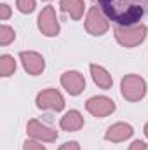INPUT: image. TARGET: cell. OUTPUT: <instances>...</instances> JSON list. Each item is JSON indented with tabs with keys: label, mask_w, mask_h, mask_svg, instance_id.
Masks as SVG:
<instances>
[{
	"label": "cell",
	"mask_w": 148,
	"mask_h": 150,
	"mask_svg": "<svg viewBox=\"0 0 148 150\" xmlns=\"http://www.w3.org/2000/svg\"><path fill=\"white\" fill-rule=\"evenodd\" d=\"M101 12L118 26L140 25L148 14V0H96Z\"/></svg>",
	"instance_id": "6da1fadb"
},
{
	"label": "cell",
	"mask_w": 148,
	"mask_h": 150,
	"mask_svg": "<svg viewBox=\"0 0 148 150\" xmlns=\"http://www.w3.org/2000/svg\"><path fill=\"white\" fill-rule=\"evenodd\" d=\"M148 28L145 25H132V26H117L113 30L115 40L127 49H132L136 45H140L145 38H147Z\"/></svg>",
	"instance_id": "7a4b0ae2"
},
{
	"label": "cell",
	"mask_w": 148,
	"mask_h": 150,
	"mask_svg": "<svg viewBox=\"0 0 148 150\" xmlns=\"http://www.w3.org/2000/svg\"><path fill=\"white\" fill-rule=\"evenodd\" d=\"M120 93L127 101H140L147 94V82L141 75L129 74L120 82Z\"/></svg>",
	"instance_id": "3957f363"
},
{
	"label": "cell",
	"mask_w": 148,
	"mask_h": 150,
	"mask_svg": "<svg viewBox=\"0 0 148 150\" xmlns=\"http://www.w3.org/2000/svg\"><path fill=\"white\" fill-rule=\"evenodd\" d=\"M108 28H110L108 18L101 12V9L99 7H91V11L87 12V18H85L87 33H91L94 37H101L108 32Z\"/></svg>",
	"instance_id": "277c9868"
},
{
	"label": "cell",
	"mask_w": 148,
	"mask_h": 150,
	"mask_svg": "<svg viewBox=\"0 0 148 150\" xmlns=\"http://www.w3.org/2000/svg\"><path fill=\"white\" fill-rule=\"evenodd\" d=\"M37 107L40 110H52V112H61L65 108V98L58 89H44L37 94Z\"/></svg>",
	"instance_id": "5b68a950"
},
{
	"label": "cell",
	"mask_w": 148,
	"mask_h": 150,
	"mask_svg": "<svg viewBox=\"0 0 148 150\" xmlns=\"http://www.w3.org/2000/svg\"><path fill=\"white\" fill-rule=\"evenodd\" d=\"M38 30L45 35V37H56L59 35V21L56 16V11L52 5H47L42 9V12L38 14L37 19Z\"/></svg>",
	"instance_id": "8992f818"
},
{
	"label": "cell",
	"mask_w": 148,
	"mask_h": 150,
	"mask_svg": "<svg viewBox=\"0 0 148 150\" xmlns=\"http://www.w3.org/2000/svg\"><path fill=\"white\" fill-rule=\"evenodd\" d=\"M26 133H28V136H32L37 142H56V138H58V131L54 127L47 126L45 122H40L37 119L28 120Z\"/></svg>",
	"instance_id": "52a82bcc"
},
{
	"label": "cell",
	"mask_w": 148,
	"mask_h": 150,
	"mask_svg": "<svg viewBox=\"0 0 148 150\" xmlns=\"http://www.w3.org/2000/svg\"><path fill=\"white\" fill-rule=\"evenodd\" d=\"M85 110L94 117L103 119L115 112V101L106 96H92L85 101Z\"/></svg>",
	"instance_id": "ba28073f"
},
{
	"label": "cell",
	"mask_w": 148,
	"mask_h": 150,
	"mask_svg": "<svg viewBox=\"0 0 148 150\" xmlns=\"http://www.w3.org/2000/svg\"><path fill=\"white\" fill-rule=\"evenodd\" d=\"M19 59L23 63V68L30 75H40L45 70V61H44L42 54H38L35 51H21Z\"/></svg>",
	"instance_id": "9c48e42d"
},
{
	"label": "cell",
	"mask_w": 148,
	"mask_h": 150,
	"mask_svg": "<svg viewBox=\"0 0 148 150\" xmlns=\"http://www.w3.org/2000/svg\"><path fill=\"white\" fill-rule=\"evenodd\" d=\"M61 86L66 89V93L70 96H78L85 89V79L80 72L70 70V72H65L61 75Z\"/></svg>",
	"instance_id": "30bf717a"
},
{
	"label": "cell",
	"mask_w": 148,
	"mask_h": 150,
	"mask_svg": "<svg viewBox=\"0 0 148 150\" xmlns=\"http://www.w3.org/2000/svg\"><path fill=\"white\" fill-rule=\"evenodd\" d=\"M132 134H134V129H132L131 124H127V122H115L106 129L105 140L111 142V143H120V142L129 140Z\"/></svg>",
	"instance_id": "8fae6325"
},
{
	"label": "cell",
	"mask_w": 148,
	"mask_h": 150,
	"mask_svg": "<svg viewBox=\"0 0 148 150\" xmlns=\"http://www.w3.org/2000/svg\"><path fill=\"white\" fill-rule=\"evenodd\" d=\"M89 70H91L92 80H94V84H96L98 87H101V89L108 91L111 86H113V79H111L110 72H108L106 68H103L101 65H96V63H92V65L89 67Z\"/></svg>",
	"instance_id": "7c38bea8"
},
{
	"label": "cell",
	"mask_w": 148,
	"mask_h": 150,
	"mask_svg": "<svg viewBox=\"0 0 148 150\" xmlns=\"http://www.w3.org/2000/svg\"><path fill=\"white\" fill-rule=\"evenodd\" d=\"M61 129L63 131H68V133H75L78 129H82L84 126V117L78 110H70L61 117V122H59Z\"/></svg>",
	"instance_id": "4fadbf2b"
},
{
	"label": "cell",
	"mask_w": 148,
	"mask_h": 150,
	"mask_svg": "<svg viewBox=\"0 0 148 150\" xmlns=\"http://www.w3.org/2000/svg\"><path fill=\"white\" fill-rule=\"evenodd\" d=\"M59 7H61L63 12L70 14V18H72L73 21L82 19L84 11H85L84 0H61V2H59Z\"/></svg>",
	"instance_id": "5bb4252c"
},
{
	"label": "cell",
	"mask_w": 148,
	"mask_h": 150,
	"mask_svg": "<svg viewBox=\"0 0 148 150\" xmlns=\"http://www.w3.org/2000/svg\"><path fill=\"white\" fill-rule=\"evenodd\" d=\"M14 72H16V59L11 54H2L0 56V75L11 77Z\"/></svg>",
	"instance_id": "9a60e30c"
},
{
	"label": "cell",
	"mask_w": 148,
	"mask_h": 150,
	"mask_svg": "<svg viewBox=\"0 0 148 150\" xmlns=\"http://www.w3.org/2000/svg\"><path fill=\"white\" fill-rule=\"evenodd\" d=\"M14 38H16V32H14V28H11V26H7V25H2L0 26V45H9L11 42H14Z\"/></svg>",
	"instance_id": "2e32d148"
},
{
	"label": "cell",
	"mask_w": 148,
	"mask_h": 150,
	"mask_svg": "<svg viewBox=\"0 0 148 150\" xmlns=\"http://www.w3.org/2000/svg\"><path fill=\"white\" fill-rule=\"evenodd\" d=\"M35 0H16V7L23 14H32L35 11Z\"/></svg>",
	"instance_id": "e0dca14e"
},
{
	"label": "cell",
	"mask_w": 148,
	"mask_h": 150,
	"mask_svg": "<svg viewBox=\"0 0 148 150\" xmlns=\"http://www.w3.org/2000/svg\"><path fill=\"white\" fill-rule=\"evenodd\" d=\"M23 150H45V147L40 143V142H25V145H23Z\"/></svg>",
	"instance_id": "ac0fdd59"
},
{
	"label": "cell",
	"mask_w": 148,
	"mask_h": 150,
	"mask_svg": "<svg viewBox=\"0 0 148 150\" xmlns=\"http://www.w3.org/2000/svg\"><path fill=\"white\" fill-rule=\"evenodd\" d=\"M11 18V7L7 4H0V19H9Z\"/></svg>",
	"instance_id": "d6986e66"
},
{
	"label": "cell",
	"mask_w": 148,
	"mask_h": 150,
	"mask_svg": "<svg viewBox=\"0 0 148 150\" xmlns=\"http://www.w3.org/2000/svg\"><path fill=\"white\" fill-rule=\"evenodd\" d=\"M129 150H148L147 149V143L141 142V140H134L131 145H129Z\"/></svg>",
	"instance_id": "ffe728a7"
},
{
	"label": "cell",
	"mask_w": 148,
	"mask_h": 150,
	"mask_svg": "<svg viewBox=\"0 0 148 150\" xmlns=\"http://www.w3.org/2000/svg\"><path fill=\"white\" fill-rule=\"evenodd\" d=\"M59 150H80V145L77 142H66L59 147Z\"/></svg>",
	"instance_id": "44dd1931"
},
{
	"label": "cell",
	"mask_w": 148,
	"mask_h": 150,
	"mask_svg": "<svg viewBox=\"0 0 148 150\" xmlns=\"http://www.w3.org/2000/svg\"><path fill=\"white\" fill-rule=\"evenodd\" d=\"M143 133H145V136L148 138V122L145 124V127H143Z\"/></svg>",
	"instance_id": "7402d4cb"
},
{
	"label": "cell",
	"mask_w": 148,
	"mask_h": 150,
	"mask_svg": "<svg viewBox=\"0 0 148 150\" xmlns=\"http://www.w3.org/2000/svg\"><path fill=\"white\" fill-rule=\"evenodd\" d=\"M94 2H96V0H94Z\"/></svg>",
	"instance_id": "603a6c76"
}]
</instances>
